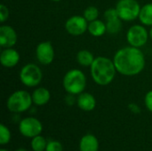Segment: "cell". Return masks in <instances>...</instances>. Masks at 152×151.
<instances>
[{"mask_svg": "<svg viewBox=\"0 0 152 151\" xmlns=\"http://www.w3.org/2000/svg\"><path fill=\"white\" fill-rule=\"evenodd\" d=\"M107 32L110 34H117L122 28V20L118 17L106 20Z\"/></svg>", "mask_w": 152, "mask_h": 151, "instance_id": "obj_19", "label": "cell"}, {"mask_svg": "<svg viewBox=\"0 0 152 151\" xmlns=\"http://www.w3.org/2000/svg\"><path fill=\"white\" fill-rule=\"evenodd\" d=\"M46 141L43 136L37 135L31 141V148L34 151H44L46 149Z\"/></svg>", "mask_w": 152, "mask_h": 151, "instance_id": "obj_20", "label": "cell"}, {"mask_svg": "<svg viewBox=\"0 0 152 151\" xmlns=\"http://www.w3.org/2000/svg\"><path fill=\"white\" fill-rule=\"evenodd\" d=\"M20 133L28 138H34L40 135L43 130L41 122L35 117H26L22 119L19 125Z\"/></svg>", "mask_w": 152, "mask_h": 151, "instance_id": "obj_8", "label": "cell"}, {"mask_svg": "<svg viewBox=\"0 0 152 151\" xmlns=\"http://www.w3.org/2000/svg\"><path fill=\"white\" fill-rule=\"evenodd\" d=\"M139 20L143 25L152 26V3L147 4L141 8Z\"/></svg>", "mask_w": 152, "mask_h": 151, "instance_id": "obj_18", "label": "cell"}, {"mask_svg": "<svg viewBox=\"0 0 152 151\" xmlns=\"http://www.w3.org/2000/svg\"><path fill=\"white\" fill-rule=\"evenodd\" d=\"M83 16L86 18V20L88 22L94 21V20H97V18L99 16V10L95 6H88L84 11Z\"/></svg>", "mask_w": 152, "mask_h": 151, "instance_id": "obj_21", "label": "cell"}, {"mask_svg": "<svg viewBox=\"0 0 152 151\" xmlns=\"http://www.w3.org/2000/svg\"><path fill=\"white\" fill-rule=\"evenodd\" d=\"M31 96L34 104L37 106H43L50 101L51 93L48 89L45 87H38L33 92Z\"/></svg>", "mask_w": 152, "mask_h": 151, "instance_id": "obj_14", "label": "cell"}, {"mask_svg": "<svg viewBox=\"0 0 152 151\" xmlns=\"http://www.w3.org/2000/svg\"><path fill=\"white\" fill-rule=\"evenodd\" d=\"M77 102L79 109H81L84 111H91L96 106V101L94 95L85 92L78 95Z\"/></svg>", "mask_w": 152, "mask_h": 151, "instance_id": "obj_13", "label": "cell"}, {"mask_svg": "<svg viewBox=\"0 0 152 151\" xmlns=\"http://www.w3.org/2000/svg\"><path fill=\"white\" fill-rule=\"evenodd\" d=\"M15 151H28V150H25V149H22V148H21V149H18L17 150H15Z\"/></svg>", "mask_w": 152, "mask_h": 151, "instance_id": "obj_27", "label": "cell"}, {"mask_svg": "<svg viewBox=\"0 0 152 151\" xmlns=\"http://www.w3.org/2000/svg\"><path fill=\"white\" fill-rule=\"evenodd\" d=\"M94 59V54L88 50H81L77 54V61L83 67H91Z\"/></svg>", "mask_w": 152, "mask_h": 151, "instance_id": "obj_17", "label": "cell"}, {"mask_svg": "<svg viewBox=\"0 0 152 151\" xmlns=\"http://www.w3.org/2000/svg\"><path fill=\"white\" fill-rule=\"evenodd\" d=\"M88 21L84 16L74 15L69 18L65 23L67 32L72 36H81L88 28Z\"/></svg>", "mask_w": 152, "mask_h": 151, "instance_id": "obj_9", "label": "cell"}, {"mask_svg": "<svg viewBox=\"0 0 152 151\" xmlns=\"http://www.w3.org/2000/svg\"><path fill=\"white\" fill-rule=\"evenodd\" d=\"M64 90L72 95H79L86 87V77L83 71L77 69L69 70L62 81Z\"/></svg>", "mask_w": 152, "mask_h": 151, "instance_id": "obj_3", "label": "cell"}, {"mask_svg": "<svg viewBox=\"0 0 152 151\" xmlns=\"http://www.w3.org/2000/svg\"><path fill=\"white\" fill-rule=\"evenodd\" d=\"M17 42V34L14 28L8 25L0 27V45L3 48L12 47Z\"/></svg>", "mask_w": 152, "mask_h": 151, "instance_id": "obj_11", "label": "cell"}, {"mask_svg": "<svg viewBox=\"0 0 152 151\" xmlns=\"http://www.w3.org/2000/svg\"><path fill=\"white\" fill-rule=\"evenodd\" d=\"M0 151H8V150H1Z\"/></svg>", "mask_w": 152, "mask_h": 151, "instance_id": "obj_29", "label": "cell"}, {"mask_svg": "<svg viewBox=\"0 0 152 151\" xmlns=\"http://www.w3.org/2000/svg\"><path fill=\"white\" fill-rule=\"evenodd\" d=\"M80 151H98L99 142L97 138L92 134L85 135L79 143Z\"/></svg>", "mask_w": 152, "mask_h": 151, "instance_id": "obj_15", "label": "cell"}, {"mask_svg": "<svg viewBox=\"0 0 152 151\" xmlns=\"http://www.w3.org/2000/svg\"><path fill=\"white\" fill-rule=\"evenodd\" d=\"M36 56L42 65H49L54 59V49L51 42L44 41L37 44L36 48Z\"/></svg>", "mask_w": 152, "mask_h": 151, "instance_id": "obj_10", "label": "cell"}, {"mask_svg": "<svg viewBox=\"0 0 152 151\" xmlns=\"http://www.w3.org/2000/svg\"><path fill=\"white\" fill-rule=\"evenodd\" d=\"M9 17V10L4 4L0 5V20L1 22H4Z\"/></svg>", "mask_w": 152, "mask_h": 151, "instance_id": "obj_24", "label": "cell"}, {"mask_svg": "<svg viewBox=\"0 0 152 151\" xmlns=\"http://www.w3.org/2000/svg\"><path fill=\"white\" fill-rule=\"evenodd\" d=\"M150 36H151V38L152 39V26L151 28V29H150Z\"/></svg>", "mask_w": 152, "mask_h": 151, "instance_id": "obj_26", "label": "cell"}, {"mask_svg": "<svg viewBox=\"0 0 152 151\" xmlns=\"http://www.w3.org/2000/svg\"><path fill=\"white\" fill-rule=\"evenodd\" d=\"M46 151H63V147L61 143L57 141H51L46 145Z\"/></svg>", "mask_w": 152, "mask_h": 151, "instance_id": "obj_23", "label": "cell"}, {"mask_svg": "<svg viewBox=\"0 0 152 151\" xmlns=\"http://www.w3.org/2000/svg\"><path fill=\"white\" fill-rule=\"evenodd\" d=\"M87 30L94 36H102L107 32L106 22H103L100 20H95L89 22Z\"/></svg>", "mask_w": 152, "mask_h": 151, "instance_id": "obj_16", "label": "cell"}, {"mask_svg": "<svg viewBox=\"0 0 152 151\" xmlns=\"http://www.w3.org/2000/svg\"><path fill=\"white\" fill-rule=\"evenodd\" d=\"M145 105L148 110L152 112V90L148 92L145 96Z\"/></svg>", "mask_w": 152, "mask_h": 151, "instance_id": "obj_25", "label": "cell"}, {"mask_svg": "<svg viewBox=\"0 0 152 151\" xmlns=\"http://www.w3.org/2000/svg\"><path fill=\"white\" fill-rule=\"evenodd\" d=\"M11 140V133L10 130L4 125H0V144L4 145L7 144Z\"/></svg>", "mask_w": 152, "mask_h": 151, "instance_id": "obj_22", "label": "cell"}, {"mask_svg": "<svg viewBox=\"0 0 152 151\" xmlns=\"http://www.w3.org/2000/svg\"><path fill=\"white\" fill-rule=\"evenodd\" d=\"M115 8L122 20L132 21L139 18L142 7L136 0H119Z\"/></svg>", "mask_w": 152, "mask_h": 151, "instance_id": "obj_6", "label": "cell"}, {"mask_svg": "<svg viewBox=\"0 0 152 151\" xmlns=\"http://www.w3.org/2000/svg\"><path fill=\"white\" fill-rule=\"evenodd\" d=\"M149 38V33L147 29L142 25L132 26L126 34V40L131 46L142 47L147 42Z\"/></svg>", "mask_w": 152, "mask_h": 151, "instance_id": "obj_7", "label": "cell"}, {"mask_svg": "<svg viewBox=\"0 0 152 151\" xmlns=\"http://www.w3.org/2000/svg\"><path fill=\"white\" fill-rule=\"evenodd\" d=\"M90 71L94 81L102 86L110 85L118 72L113 60L104 56H99L94 59L90 67Z\"/></svg>", "mask_w": 152, "mask_h": 151, "instance_id": "obj_2", "label": "cell"}, {"mask_svg": "<svg viewBox=\"0 0 152 151\" xmlns=\"http://www.w3.org/2000/svg\"><path fill=\"white\" fill-rule=\"evenodd\" d=\"M52 1H54V2H59V1H61V0H52Z\"/></svg>", "mask_w": 152, "mask_h": 151, "instance_id": "obj_28", "label": "cell"}, {"mask_svg": "<svg viewBox=\"0 0 152 151\" xmlns=\"http://www.w3.org/2000/svg\"><path fill=\"white\" fill-rule=\"evenodd\" d=\"M0 61L4 68H13L20 61V53L12 47L4 48L0 54Z\"/></svg>", "mask_w": 152, "mask_h": 151, "instance_id": "obj_12", "label": "cell"}, {"mask_svg": "<svg viewBox=\"0 0 152 151\" xmlns=\"http://www.w3.org/2000/svg\"><path fill=\"white\" fill-rule=\"evenodd\" d=\"M113 61L117 71L127 77L140 74L145 67L143 53L138 47L126 46L119 49L114 55Z\"/></svg>", "mask_w": 152, "mask_h": 151, "instance_id": "obj_1", "label": "cell"}, {"mask_svg": "<svg viewBox=\"0 0 152 151\" xmlns=\"http://www.w3.org/2000/svg\"><path fill=\"white\" fill-rule=\"evenodd\" d=\"M33 103L32 96L24 90L12 93L7 99V108L11 112L21 113L28 110Z\"/></svg>", "mask_w": 152, "mask_h": 151, "instance_id": "obj_4", "label": "cell"}, {"mask_svg": "<svg viewBox=\"0 0 152 151\" xmlns=\"http://www.w3.org/2000/svg\"><path fill=\"white\" fill-rule=\"evenodd\" d=\"M42 79L43 72L35 63H28L24 65L20 71V80L28 87L37 86L41 83Z\"/></svg>", "mask_w": 152, "mask_h": 151, "instance_id": "obj_5", "label": "cell"}]
</instances>
